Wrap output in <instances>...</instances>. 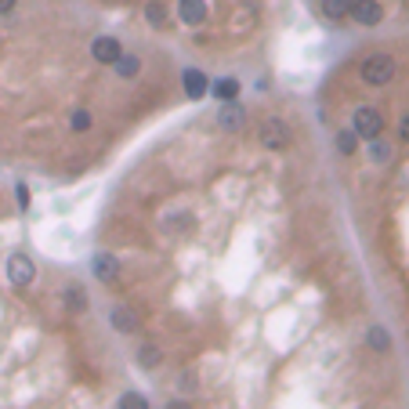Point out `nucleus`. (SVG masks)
<instances>
[{
  "label": "nucleus",
  "instance_id": "nucleus-21",
  "mask_svg": "<svg viewBox=\"0 0 409 409\" xmlns=\"http://www.w3.org/2000/svg\"><path fill=\"white\" fill-rule=\"evenodd\" d=\"M254 22H257V11L254 8H243L240 15H235V33H247Z\"/></svg>",
  "mask_w": 409,
  "mask_h": 409
},
{
  "label": "nucleus",
  "instance_id": "nucleus-14",
  "mask_svg": "<svg viewBox=\"0 0 409 409\" xmlns=\"http://www.w3.org/2000/svg\"><path fill=\"white\" fill-rule=\"evenodd\" d=\"M352 4H355V0H319L322 15L333 18V22H344V18L352 15Z\"/></svg>",
  "mask_w": 409,
  "mask_h": 409
},
{
  "label": "nucleus",
  "instance_id": "nucleus-19",
  "mask_svg": "<svg viewBox=\"0 0 409 409\" xmlns=\"http://www.w3.org/2000/svg\"><path fill=\"white\" fill-rule=\"evenodd\" d=\"M373 145H370V153H373V163H387V160H391V145H387L380 134L377 138H370Z\"/></svg>",
  "mask_w": 409,
  "mask_h": 409
},
{
  "label": "nucleus",
  "instance_id": "nucleus-13",
  "mask_svg": "<svg viewBox=\"0 0 409 409\" xmlns=\"http://www.w3.org/2000/svg\"><path fill=\"white\" fill-rule=\"evenodd\" d=\"M109 322H113V330H120V333H134L138 330V315L131 308H113Z\"/></svg>",
  "mask_w": 409,
  "mask_h": 409
},
{
  "label": "nucleus",
  "instance_id": "nucleus-10",
  "mask_svg": "<svg viewBox=\"0 0 409 409\" xmlns=\"http://www.w3.org/2000/svg\"><path fill=\"white\" fill-rule=\"evenodd\" d=\"M145 22L153 26V29H167V22H170V11H167L163 0H145Z\"/></svg>",
  "mask_w": 409,
  "mask_h": 409
},
{
  "label": "nucleus",
  "instance_id": "nucleus-20",
  "mask_svg": "<svg viewBox=\"0 0 409 409\" xmlns=\"http://www.w3.org/2000/svg\"><path fill=\"white\" fill-rule=\"evenodd\" d=\"M337 148H340L344 156H352L355 148H359V134H355V131H340V134H337Z\"/></svg>",
  "mask_w": 409,
  "mask_h": 409
},
{
  "label": "nucleus",
  "instance_id": "nucleus-22",
  "mask_svg": "<svg viewBox=\"0 0 409 409\" xmlns=\"http://www.w3.org/2000/svg\"><path fill=\"white\" fill-rule=\"evenodd\" d=\"M91 123H95V120H91V113H88V109H76V113H73V120H69L73 131H91Z\"/></svg>",
  "mask_w": 409,
  "mask_h": 409
},
{
  "label": "nucleus",
  "instance_id": "nucleus-24",
  "mask_svg": "<svg viewBox=\"0 0 409 409\" xmlns=\"http://www.w3.org/2000/svg\"><path fill=\"white\" fill-rule=\"evenodd\" d=\"M398 134H402V141L409 145V116H402V123H398Z\"/></svg>",
  "mask_w": 409,
  "mask_h": 409
},
{
  "label": "nucleus",
  "instance_id": "nucleus-18",
  "mask_svg": "<svg viewBox=\"0 0 409 409\" xmlns=\"http://www.w3.org/2000/svg\"><path fill=\"white\" fill-rule=\"evenodd\" d=\"M138 362L145 366V370H153V366L163 362V352L156 348V344H141V348H138Z\"/></svg>",
  "mask_w": 409,
  "mask_h": 409
},
{
  "label": "nucleus",
  "instance_id": "nucleus-16",
  "mask_svg": "<svg viewBox=\"0 0 409 409\" xmlns=\"http://www.w3.org/2000/svg\"><path fill=\"white\" fill-rule=\"evenodd\" d=\"M366 344H370L373 352H387V348H391V337H387L384 326H370V333H366Z\"/></svg>",
  "mask_w": 409,
  "mask_h": 409
},
{
  "label": "nucleus",
  "instance_id": "nucleus-3",
  "mask_svg": "<svg viewBox=\"0 0 409 409\" xmlns=\"http://www.w3.org/2000/svg\"><path fill=\"white\" fill-rule=\"evenodd\" d=\"M8 279H11V286L18 290H26L33 279H36V265H33V257L29 254H15L11 261H8Z\"/></svg>",
  "mask_w": 409,
  "mask_h": 409
},
{
  "label": "nucleus",
  "instance_id": "nucleus-15",
  "mask_svg": "<svg viewBox=\"0 0 409 409\" xmlns=\"http://www.w3.org/2000/svg\"><path fill=\"white\" fill-rule=\"evenodd\" d=\"M113 66H116V76L131 80V76H138V69H141V58H134V55H123V51H120V58L113 62Z\"/></svg>",
  "mask_w": 409,
  "mask_h": 409
},
{
  "label": "nucleus",
  "instance_id": "nucleus-1",
  "mask_svg": "<svg viewBox=\"0 0 409 409\" xmlns=\"http://www.w3.org/2000/svg\"><path fill=\"white\" fill-rule=\"evenodd\" d=\"M359 76L370 83V88H384V83L395 80V58L391 55H370V58H362Z\"/></svg>",
  "mask_w": 409,
  "mask_h": 409
},
{
  "label": "nucleus",
  "instance_id": "nucleus-2",
  "mask_svg": "<svg viewBox=\"0 0 409 409\" xmlns=\"http://www.w3.org/2000/svg\"><path fill=\"white\" fill-rule=\"evenodd\" d=\"M257 141H261L265 148H272V153H283V148H290L293 134H290V127H286L283 120L268 116L261 127H257Z\"/></svg>",
  "mask_w": 409,
  "mask_h": 409
},
{
  "label": "nucleus",
  "instance_id": "nucleus-7",
  "mask_svg": "<svg viewBox=\"0 0 409 409\" xmlns=\"http://www.w3.org/2000/svg\"><path fill=\"white\" fill-rule=\"evenodd\" d=\"M178 15L185 26H200L207 18V0H178Z\"/></svg>",
  "mask_w": 409,
  "mask_h": 409
},
{
  "label": "nucleus",
  "instance_id": "nucleus-6",
  "mask_svg": "<svg viewBox=\"0 0 409 409\" xmlns=\"http://www.w3.org/2000/svg\"><path fill=\"white\" fill-rule=\"evenodd\" d=\"M91 58L102 62V66H113V62L120 58V40L116 36H98L91 44Z\"/></svg>",
  "mask_w": 409,
  "mask_h": 409
},
{
  "label": "nucleus",
  "instance_id": "nucleus-12",
  "mask_svg": "<svg viewBox=\"0 0 409 409\" xmlns=\"http://www.w3.org/2000/svg\"><path fill=\"white\" fill-rule=\"evenodd\" d=\"M218 123L225 127V131H240V127L247 123V113L240 109V105H232V102H225V109L218 113Z\"/></svg>",
  "mask_w": 409,
  "mask_h": 409
},
{
  "label": "nucleus",
  "instance_id": "nucleus-25",
  "mask_svg": "<svg viewBox=\"0 0 409 409\" xmlns=\"http://www.w3.org/2000/svg\"><path fill=\"white\" fill-rule=\"evenodd\" d=\"M15 4H18V0H0V15H8V11H15Z\"/></svg>",
  "mask_w": 409,
  "mask_h": 409
},
{
  "label": "nucleus",
  "instance_id": "nucleus-17",
  "mask_svg": "<svg viewBox=\"0 0 409 409\" xmlns=\"http://www.w3.org/2000/svg\"><path fill=\"white\" fill-rule=\"evenodd\" d=\"M214 95H218L221 102H232L235 95H240V80H232V76H225V80H218V83H214V88H210Z\"/></svg>",
  "mask_w": 409,
  "mask_h": 409
},
{
  "label": "nucleus",
  "instance_id": "nucleus-11",
  "mask_svg": "<svg viewBox=\"0 0 409 409\" xmlns=\"http://www.w3.org/2000/svg\"><path fill=\"white\" fill-rule=\"evenodd\" d=\"M95 275L102 279V283H113V279L120 275V261L113 254H98L95 257Z\"/></svg>",
  "mask_w": 409,
  "mask_h": 409
},
{
  "label": "nucleus",
  "instance_id": "nucleus-23",
  "mask_svg": "<svg viewBox=\"0 0 409 409\" xmlns=\"http://www.w3.org/2000/svg\"><path fill=\"white\" fill-rule=\"evenodd\" d=\"M120 405L123 409H138V405H148V398L138 395V391H127V395H120Z\"/></svg>",
  "mask_w": 409,
  "mask_h": 409
},
{
  "label": "nucleus",
  "instance_id": "nucleus-9",
  "mask_svg": "<svg viewBox=\"0 0 409 409\" xmlns=\"http://www.w3.org/2000/svg\"><path fill=\"white\" fill-rule=\"evenodd\" d=\"M62 297H66V308H69L73 315H83V312L91 308V300H88V293H83L80 283H69L66 290H62Z\"/></svg>",
  "mask_w": 409,
  "mask_h": 409
},
{
  "label": "nucleus",
  "instance_id": "nucleus-26",
  "mask_svg": "<svg viewBox=\"0 0 409 409\" xmlns=\"http://www.w3.org/2000/svg\"><path fill=\"white\" fill-rule=\"evenodd\" d=\"M18 203H22V207L29 203V188H26V185H18Z\"/></svg>",
  "mask_w": 409,
  "mask_h": 409
},
{
  "label": "nucleus",
  "instance_id": "nucleus-5",
  "mask_svg": "<svg viewBox=\"0 0 409 409\" xmlns=\"http://www.w3.org/2000/svg\"><path fill=\"white\" fill-rule=\"evenodd\" d=\"M352 18H355L359 26H377L380 18H384L380 0H355V4H352Z\"/></svg>",
  "mask_w": 409,
  "mask_h": 409
},
{
  "label": "nucleus",
  "instance_id": "nucleus-4",
  "mask_svg": "<svg viewBox=\"0 0 409 409\" xmlns=\"http://www.w3.org/2000/svg\"><path fill=\"white\" fill-rule=\"evenodd\" d=\"M352 131L359 138H377L384 131V116L377 109H370V105H362V109H355V127H352Z\"/></svg>",
  "mask_w": 409,
  "mask_h": 409
},
{
  "label": "nucleus",
  "instance_id": "nucleus-8",
  "mask_svg": "<svg viewBox=\"0 0 409 409\" xmlns=\"http://www.w3.org/2000/svg\"><path fill=\"white\" fill-rule=\"evenodd\" d=\"M181 88H185V95H188V98H203V95L210 91V80H207L200 69H185Z\"/></svg>",
  "mask_w": 409,
  "mask_h": 409
}]
</instances>
